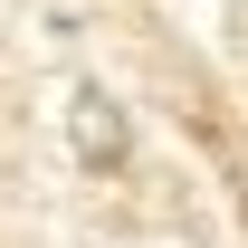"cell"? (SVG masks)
<instances>
[{
  "mask_svg": "<svg viewBox=\"0 0 248 248\" xmlns=\"http://www.w3.org/2000/svg\"><path fill=\"white\" fill-rule=\"evenodd\" d=\"M239 219H248V182H239Z\"/></svg>",
  "mask_w": 248,
  "mask_h": 248,
  "instance_id": "cell-1",
  "label": "cell"
}]
</instances>
